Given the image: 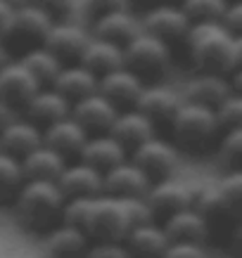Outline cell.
<instances>
[{
  "label": "cell",
  "mask_w": 242,
  "mask_h": 258,
  "mask_svg": "<svg viewBox=\"0 0 242 258\" xmlns=\"http://www.w3.org/2000/svg\"><path fill=\"white\" fill-rule=\"evenodd\" d=\"M150 220L152 216L142 199H114L102 195L90 204L83 232L90 242H124L133 227Z\"/></svg>",
  "instance_id": "1"
},
{
  "label": "cell",
  "mask_w": 242,
  "mask_h": 258,
  "mask_svg": "<svg viewBox=\"0 0 242 258\" xmlns=\"http://www.w3.org/2000/svg\"><path fill=\"white\" fill-rule=\"evenodd\" d=\"M64 195L60 192L57 182H38V180H26L22 189L17 192L12 209H15L17 220L24 227L33 232L53 230L62 223V209H64Z\"/></svg>",
  "instance_id": "2"
},
{
  "label": "cell",
  "mask_w": 242,
  "mask_h": 258,
  "mask_svg": "<svg viewBox=\"0 0 242 258\" xmlns=\"http://www.w3.org/2000/svg\"><path fill=\"white\" fill-rule=\"evenodd\" d=\"M185 50L200 74L228 76L235 69V38L221 24H192Z\"/></svg>",
  "instance_id": "3"
},
{
  "label": "cell",
  "mask_w": 242,
  "mask_h": 258,
  "mask_svg": "<svg viewBox=\"0 0 242 258\" xmlns=\"http://www.w3.org/2000/svg\"><path fill=\"white\" fill-rule=\"evenodd\" d=\"M169 135H171V145L176 149L180 147L190 149V152H202L214 140H219L221 131L216 114L211 109L183 102L178 114L173 116L171 125H169Z\"/></svg>",
  "instance_id": "4"
},
{
  "label": "cell",
  "mask_w": 242,
  "mask_h": 258,
  "mask_svg": "<svg viewBox=\"0 0 242 258\" xmlns=\"http://www.w3.org/2000/svg\"><path fill=\"white\" fill-rule=\"evenodd\" d=\"M124 67L133 71L142 83L159 81L171 67V47L140 31L128 45H124Z\"/></svg>",
  "instance_id": "5"
},
{
  "label": "cell",
  "mask_w": 242,
  "mask_h": 258,
  "mask_svg": "<svg viewBox=\"0 0 242 258\" xmlns=\"http://www.w3.org/2000/svg\"><path fill=\"white\" fill-rule=\"evenodd\" d=\"M53 19L38 10L36 5L26 3L22 8H15L12 12V19H10L8 29L3 33V43L8 50L12 47H19V52H26L31 47L43 45L47 31L53 29Z\"/></svg>",
  "instance_id": "6"
},
{
  "label": "cell",
  "mask_w": 242,
  "mask_h": 258,
  "mask_svg": "<svg viewBox=\"0 0 242 258\" xmlns=\"http://www.w3.org/2000/svg\"><path fill=\"white\" fill-rule=\"evenodd\" d=\"M142 31L155 36L157 40H162L164 45H185L187 33L192 29V24L183 15V10L178 5H152V8L140 17Z\"/></svg>",
  "instance_id": "7"
},
{
  "label": "cell",
  "mask_w": 242,
  "mask_h": 258,
  "mask_svg": "<svg viewBox=\"0 0 242 258\" xmlns=\"http://www.w3.org/2000/svg\"><path fill=\"white\" fill-rule=\"evenodd\" d=\"M128 159L140 168L142 175L150 180V185L173 178V173L178 168V149L162 138L142 142L140 147H135L128 154Z\"/></svg>",
  "instance_id": "8"
},
{
  "label": "cell",
  "mask_w": 242,
  "mask_h": 258,
  "mask_svg": "<svg viewBox=\"0 0 242 258\" xmlns=\"http://www.w3.org/2000/svg\"><path fill=\"white\" fill-rule=\"evenodd\" d=\"M142 202H145L155 223H164L173 213L185 211L192 206V187H187L185 182H178L173 178L152 182L148 195L142 197Z\"/></svg>",
  "instance_id": "9"
},
{
  "label": "cell",
  "mask_w": 242,
  "mask_h": 258,
  "mask_svg": "<svg viewBox=\"0 0 242 258\" xmlns=\"http://www.w3.org/2000/svg\"><path fill=\"white\" fill-rule=\"evenodd\" d=\"M192 211L200 213V218L204 220V225L211 235L226 237L233 232V227L240 223L235 218V213L230 211V206L226 204V199L221 197L219 187H192Z\"/></svg>",
  "instance_id": "10"
},
{
  "label": "cell",
  "mask_w": 242,
  "mask_h": 258,
  "mask_svg": "<svg viewBox=\"0 0 242 258\" xmlns=\"http://www.w3.org/2000/svg\"><path fill=\"white\" fill-rule=\"evenodd\" d=\"M180 104H183V97L176 90L159 86V83H148L135 102V109L148 118L155 131H169Z\"/></svg>",
  "instance_id": "11"
},
{
  "label": "cell",
  "mask_w": 242,
  "mask_h": 258,
  "mask_svg": "<svg viewBox=\"0 0 242 258\" xmlns=\"http://www.w3.org/2000/svg\"><path fill=\"white\" fill-rule=\"evenodd\" d=\"M150 189V180L131 159L102 173V195L114 199H142Z\"/></svg>",
  "instance_id": "12"
},
{
  "label": "cell",
  "mask_w": 242,
  "mask_h": 258,
  "mask_svg": "<svg viewBox=\"0 0 242 258\" xmlns=\"http://www.w3.org/2000/svg\"><path fill=\"white\" fill-rule=\"evenodd\" d=\"M145 86L148 83H142L133 71L121 67V69L112 71V74H107V76H102L98 81V93L117 111H126V109H135V102H138Z\"/></svg>",
  "instance_id": "13"
},
{
  "label": "cell",
  "mask_w": 242,
  "mask_h": 258,
  "mask_svg": "<svg viewBox=\"0 0 242 258\" xmlns=\"http://www.w3.org/2000/svg\"><path fill=\"white\" fill-rule=\"evenodd\" d=\"M88 40H90V33L83 26H78L76 22H62L53 24V29L47 31L43 45L62 64H78Z\"/></svg>",
  "instance_id": "14"
},
{
  "label": "cell",
  "mask_w": 242,
  "mask_h": 258,
  "mask_svg": "<svg viewBox=\"0 0 242 258\" xmlns=\"http://www.w3.org/2000/svg\"><path fill=\"white\" fill-rule=\"evenodd\" d=\"M38 90L40 86L36 83L31 74L24 69L19 59H10L0 69V100L10 104L12 109H17L19 114L26 107V102L31 100Z\"/></svg>",
  "instance_id": "15"
},
{
  "label": "cell",
  "mask_w": 242,
  "mask_h": 258,
  "mask_svg": "<svg viewBox=\"0 0 242 258\" xmlns=\"http://www.w3.org/2000/svg\"><path fill=\"white\" fill-rule=\"evenodd\" d=\"M117 114L119 111L114 109L100 93L74 102V104H71V111H69V116L86 131L88 138L110 133V128H112V123H114Z\"/></svg>",
  "instance_id": "16"
},
{
  "label": "cell",
  "mask_w": 242,
  "mask_h": 258,
  "mask_svg": "<svg viewBox=\"0 0 242 258\" xmlns=\"http://www.w3.org/2000/svg\"><path fill=\"white\" fill-rule=\"evenodd\" d=\"M140 31H142L140 17L135 15L131 8H126V10H117V12H112V15H105V17H100V19H95L90 36L124 47Z\"/></svg>",
  "instance_id": "17"
},
{
  "label": "cell",
  "mask_w": 242,
  "mask_h": 258,
  "mask_svg": "<svg viewBox=\"0 0 242 258\" xmlns=\"http://www.w3.org/2000/svg\"><path fill=\"white\" fill-rule=\"evenodd\" d=\"M57 187L64 199H95L102 197V173L86 166L83 161L67 164L62 175L57 178Z\"/></svg>",
  "instance_id": "18"
},
{
  "label": "cell",
  "mask_w": 242,
  "mask_h": 258,
  "mask_svg": "<svg viewBox=\"0 0 242 258\" xmlns=\"http://www.w3.org/2000/svg\"><path fill=\"white\" fill-rule=\"evenodd\" d=\"M69 111H71V104L64 100L57 90H53V88H40L38 93L26 102V107L22 109V116L43 131L47 125L67 118Z\"/></svg>",
  "instance_id": "19"
},
{
  "label": "cell",
  "mask_w": 242,
  "mask_h": 258,
  "mask_svg": "<svg viewBox=\"0 0 242 258\" xmlns=\"http://www.w3.org/2000/svg\"><path fill=\"white\" fill-rule=\"evenodd\" d=\"M40 145H43V131L38 125H33L31 121H26L22 114L8 128L0 131V152L17 161H22L26 154H31Z\"/></svg>",
  "instance_id": "20"
},
{
  "label": "cell",
  "mask_w": 242,
  "mask_h": 258,
  "mask_svg": "<svg viewBox=\"0 0 242 258\" xmlns=\"http://www.w3.org/2000/svg\"><path fill=\"white\" fill-rule=\"evenodd\" d=\"M86 140H88L86 131L71 116L43 128V145L50 147L53 152H57V154L64 157L67 161H69V159L76 161L78 154H81V149H83V145H86Z\"/></svg>",
  "instance_id": "21"
},
{
  "label": "cell",
  "mask_w": 242,
  "mask_h": 258,
  "mask_svg": "<svg viewBox=\"0 0 242 258\" xmlns=\"http://www.w3.org/2000/svg\"><path fill=\"white\" fill-rule=\"evenodd\" d=\"M107 135L114 138V140L131 154L133 149L140 147L142 142L157 138V131L138 109H126V111H119L117 114V118H114V123H112Z\"/></svg>",
  "instance_id": "22"
},
{
  "label": "cell",
  "mask_w": 242,
  "mask_h": 258,
  "mask_svg": "<svg viewBox=\"0 0 242 258\" xmlns=\"http://www.w3.org/2000/svg\"><path fill=\"white\" fill-rule=\"evenodd\" d=\"M121 244H124L128 258H164L171 242L166 239L162 225L150 220V223L133 227Z\"/></svg>",
  "instance_id": "23"
},
{
  "label": "cell",
  "mask_w": 242,
  "mask_h": 258,
  "mask_svg": "<svg viewBox=\"0 0 242 258\" xmlns=\"http://www.w3.org/2000/svg\"><path fill=\"white\" fill-rule=\"evenodd\" d=\"M90 239L74 225H55L43 235V253L47 258H83Z\"/></svg>",
  "instance_id": "24"
},
{
  "label": "cell",
  "mask_w": 242,
  "mask_h": 258,
  "mask_svg": "<svg viewBox=\"0 0 242 258\" xmlns=\"http://www.w3.org/2000/svg\"><path fill=\"white\" fill-rule=\"evenodd\" d=\"M230 95V83L226 76L219 74H197L192 81H187L183 102L197 104V107H207V109L216 111L221 102Z\"/></svg>",
  "instance_id": "25"
},
{
  "label": "cell",
  "mask_w": 242,
  "mask_h": 258,
  "mask_svg": "<svg viewBox=\"0 0 242 258\" xmlns=\"http://www.w3.org/2000/svg\"><path fill=\"white\" fill-rule=\"evenodd\" d=\"M126 159H128V152L114 138H110V135H93V138L86 140L76 161H83L98 173H107L110 168L119 166Z\"/></svg>",
  "instance_id": "26"
},
{
  "label": "cell",
  "mask_w": 242,
  "mask_h": 258,
  "mask_svg": "<svg viewBox=\"0 0 242 258\" xmlns=\"http://www.w3.org/2000/svg\"><path fill=\"white\" fill-rule=\"evenodd\" d=\"M98 81L100 79L95 74H90L86 67H81V64H64L60 69V74H57L55 83L50 88L57 90L69 104H74V102L98 93Z\"/></svg>",
  "instance_id": "27"
},
{
  "label": "cell",
  "mask_w": 242,
  "mask_h": 258,
  "mask_svg": "<svg viewBox=\"0 0 242 258\" xmlns=\"http://www.w3.org/2000/svg\"><path fill=\"white\" fill-rule=\"evenodd\" d=\"M159 225L171 244H202L204 246V242L209 239V230L204 225V220L192 209L173 213L171 218H166Z\"/></svg>",
  "instance_id": "28"
},
{
  "label": "cell",
  "mask_w": 242,
  "mask_h": 258,
  "mask_svg": "<svg viewBox=\"0 0 242 258\" xmlns=\"http://www.w3.org/2000/svg\"><path fill=\"white\" fill-rule=\"evenodd\" d=\"M78 64L86 67L98 79H102V76H107V74H112V71H117L124 67V47L90 36V40H88V45H86V50H83L81 59H78Z\"/></svg>",
  "instance_id": "29"
},
{
  "label": "cell",
  "mask_w": 242,
  "mask_h": 258,
  "mask_svg": "<svg viewBox=\"0 0 242 258\" xmlns=\"http://www.w3.org/2000/svg\"><path fill=\"white\" fill-rule=\"evenodd\" d=\"M22 164L24 180H38V182H57V178L62 175V171L67 168V159L60 157L57 152H53L50 147L40 145L38 149H33L31 154L19 161Z\"/></svg>",
  "instance_id": "30"
},
{
  "label": "cell",
  "mask_w": 242,
  "mask_h": 258,
  "mask_svg": "<svg viewBox=\"0 0 242 258\" xmlns=\"http://www.w3.org/2000/svg\"><path fill=\"white\" fill-rule=\"evenodd\" d=\"M19 62H22L24 69L36 79V83H38L40 88L53 86L55 79H57V74H60V69L64 67V64L60 62V59H57V57L53 55L45 45L31 47V50L22 52V55H19Z\"/></svg>",
  "instance_id": "31"
},
{
  "label": "cell",
  "mask_w": 242,
  "mask_h": 258,
  "mask_svg": "<svg viewBox=\"0 0 242 258\" xmlns=\"http://www.w3.org/2000/svg\"><path fill=\"white\" fill-rule=\"evenodd\" d=\"M178 8L190 24H221L228 5L223 0H183Z\"/></svg>",
  "instance_id": "32"
},
{
  "label": "cell",
  "mask_w": 242,
  "mask_h": 258,
  "mask_svg": "<svg viewBox=\"0 0 242 258\" xmlns=\"http://www.w3.org/2000/svg\"><path fill=\"white\" fill-rule=\"evenodd\" d=\"M26 182L22 173V164L17 159L0 152V204H12L17 192Z\"/></svg>",
  "instance_id": "33"
},
{
  "label": "cell",
  "mask_w": 242,
  "mask_h": 258,
  "mask_svg": "<svg viewBox=\"0 0 242 258\" xmlns=\"http://www.w3.org/2000/svg\"><path fill=\"white\" fill-rule=\"evenodd\" d=\"M219 161L226 166L230 173L242 171V128L237 131H226L219 138Z\"/></svg>",
  "instance_id": "34"
},
{
  "label": "cell",
  "mask_w": 242,
  "mask_h": 258,
  "mask_svg": "<svg viewBox=\"0 0 242 258\" xmlns=\"http://www.w3.org/2000/svg\"><path fill=\"white\" fill-rule=\"evenodd\" d=\"M29 3L43 10L55 24L74 22L81 15V0H29Z\"/></svg>",
  "instance_id": "35"
},
{
  "label": "cell",
  "mask_w": 242,
  "mask_h": 258,
  "mask_svg": "<svg viewBox=\"0 0 242 258\" xmlns=\"http://www.w3.org/2000/svg\"><path fill=\"white\" fill-rule=\"evenodd\" d=\"M216 121H219V131H237L242 128V95L230 93L226 100L216 107Z\"/></svg>",
  "instance_id": "36"
},
{
  "label": "cell",
  "mask_w": 242,
  "mask_h": 258,
  "mask_svg": "<svg viewBox=\"0 0 242 258\" xmlns=\"http://www.w3.org/2000/svg\"><path fill=\"white\" fill-rule=\"evenodd\" d=\"M216 187H219L221 197L226 199V204L230 206V211L235 213V218L242 220V171L226 175Z\"/></svg>",
  "instance_id": "37"
},
{
  "label": "cell",
  "mask_w": 242,
  "mask_h": 258,
  "mask_svg": "<svg viewBox=\"0 0 242 258\" xmlns=\"http://www.w3.org/2000/svg\"><path fill=\"white\" fill-rule=\"evenodd\" d=\"M131 8L128 0H81V15H86L88 19H100L105 15H112L117 10Z\"/></svg>",
  "instance_id": "38"
},
{
  "label": "cell",
  "mask_w": 242,
  "mask_h": 258,
  "mask_svg": "<svg viewBox=\"0 0 242 258\" xmlns=\"http://www.w3.org/2000/svg\"><path fill=\"white\" fill-rule=\"evenodd\" d=\"M83 258H128L121 242H90Z\"/></svg>",
  "instance_id": "39"
},
{
  "label": "cell",
  "mask_w": 242,
  "mask_h": 258,
  "mask_svg": "<svg viewBox=\"0 0 242 258\" xmlns=\"http://www.w3.org/2000/svg\"><path fill=\"white\" fill-rule=\"evenodd\" d=\"M221 26L226 29L233 38H242V0L226 8V15L221 19Z\"/></svg>",
  "instance_id": "40"
},
{
  "label": "cell",
  "mask_w": 242,
  "mask_h": 258,
  "mask_svg": "<svg viewBox=\"0 0 242 258\" xmlns=\"http://www.w3.org/2000/svg\"><path fill=\"white\" fill-rule=\"evenodd\" d=\"M164 258H207L202 244H169Z\"/></svg>",
  "instance_id": "41"
},
{
  "label": "cell",
  "mask_w": 242,
  "mask_h": 258,
  "mask_svg": "<svg viewBox=\"0 0 242 258\" xmlns=\"http://www.w3.org/2000/svg\"><path fill=\"white\" fill-rule=\"evenodd\" d=\"M228 249L233 258H242V220L233 227V232L228 235Z\"/></svg>",
  "instance_id": "42"
},
{
  "label": "cell",
  "mask_w": 242,
  "mask_h": 258,
  "mask_svg": "<svg viewBox=\"0 0 242 258\" xmlns=\"http://www.w3.org/2000/svg\"><path fill=\"white\" fill-rule=\"evenodd\" d=\"M17 116H19V111L12 109L10 104H5V102L0 100V131H3V128H8Z\"/></svg>",
  "instance_id": "43"
},
{
  "label": "cell",
  "mask_w": 242,
  "mask_h": 258,
  "mask_svg": "<svg viewBox=\"0 0 242 258\" xmlns=\"http://www.w3.org/2000/svg\"><path fill=\"white\" fill-rule=\"evenodd\" d=\"M12 12H15V8L10 5L8 0H0V40H3V33H5L10 19H12Z\"/></svg>",
  "instance_id": "44"
},
{
  "label": "cell",
  "mask_w": 242,
  "mask_h": 258,
  "mask_svg": "<svg viewBox=\"0 0 242 258\" xmlns=\"http://www.w3.org/2000/svg\"><path fill=\"white\" fill-rule=\"evenodd\" d=\"M228 83H230V93L242 95V69L230 71V79H228Z\"/></svg>",
  "instance_id": "45"
},
{
  "label": "cell",
  "mask_w": 242,
  "mask_h": 258,
  "mask_svg": "<svg viewBox=\"0 0 242 258\" xmlns=\"http://www.w3.org/2000/svg\"><path fill=\"white\" fill-rule=\"evenodd\" d=\"M235 69H242V38H235Z\"/></svg>",
  "instance_id": "46"
},
{
  "label": "cell",
  "mask_w": 242,
  "mask_h": 258,
  "mask_svg": "<svg viewBox=\"0 0 242 258\" xmlns=\"http://www.w3.org/2000/svg\"><path fill=\"white\" fill-rule=\"evenodd\" d=\"M10 59H12V52H10L8 47H5V43L0 40V69H3V67H5Z\"/></svg>",
  "instance_id": "47"
},
{
  "label": "cell",
  "mask_w": 242,
  "mask_h": 258,
  "mask_svg": "<svg viewBox=\"0 0 242 258\" xmlns=\"http://www.w3.org/2000/svg\"><path fill=\"white\" fill-rule=\"evenodd\" d=\"M128 3H155V0H128Z\"/></svg>",
  "instance_id": "48"
},
{
  "label": "cell",
  "mask_w": 242,
  "mask_h": 258,
  "mask_svg": "<svg viewBox=\"0 0 242 258\" xmlns=\"http://www.w3.org/2000/svg\"><path fill=\"white\" fill-rule=\"evenodd\" d=\"M183 0H169V5H180Z\"/></svg>",
  "instance_id": "49"
},
{
  "label": "cell",
  "mask_w": 242,
  "mask_h": 258,
  "mask_svg": "<svg viewBox=\"0 0 242 258\" xmlns=\"http://www.w3.org/2000/svg\"><path fill=\"white\" fill-rule=\"evenodd\" d=\"M226 5H233V3H240V0H223Z\"/></svg>",
  "instance_id": "50"
}]
</instances>
